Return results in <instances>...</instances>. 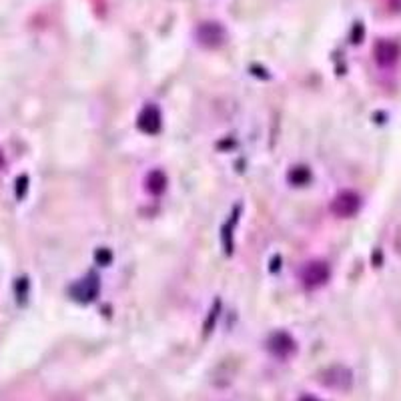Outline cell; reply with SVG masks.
<instances>
[{"instance_id":"6da1fadb","label":"cell","mask_w":401,"mask_h":401,"mask_svg":"<svg viewBox=\"0 0 401 401\" xmlns=\"http://www.w3.org/2000/svg\"><path fill=\"white\" fill-rule=\"evenodd\" d=\"M333 213L339 217H349L359 209V199L353 193H343L333 201Z\"/></svg>"},{"instance_id":"7a4b0ae2","label":"cell","mask_w":401,"mask_h":401,"mask_svg":"<svg viewBox=\"0 0 401 401\" xmlns=\"http://www.w3.org/2000/svg\"><path fill=\"white\" fill-rule=\"evenodd\" d=\"M327 277H329V271L323 263H311V265H307L305 271H303V279L307 285H321L323 281H327Z\"/></svg>"},{"instance_id":"3957f363","label":"cell","mask_w":401,"mask_h":401,"mask_svg":"<svg viewBox=\"0 0 401 401\" xmlns=\"http://www.w3.org/2000/svg\"><path fill=\"white\" fill-rule=\"evenodd\" d=\"M301 401H317V400H315V398H303Z\"/></svg>"}]
</instances>
